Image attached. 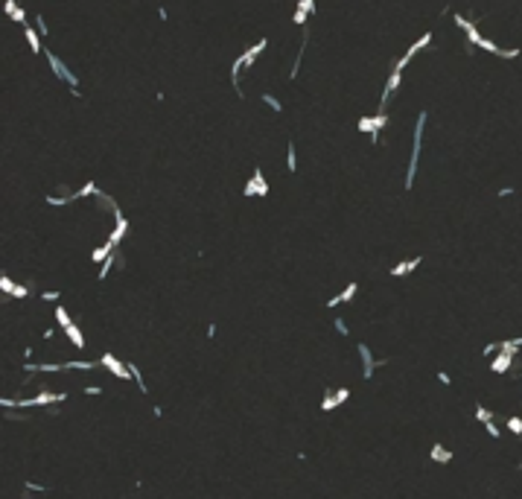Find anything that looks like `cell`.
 <instances>
[{
  "label": "cell",
  "mask_w": 522,
  "mask_h": 499,
  "mask_svg": "<svg viewBox=\"0 0 522 499\" xmlns=\"http://www.w3.org/2000/svg\"><path fill=\"white\" fill-rule=\"evenodd\" d=\"M333 324H336V330H338V333H341V336H347V333H350V327L344 324V318H336Z\"/></svg>",
  "instance_id": "36"
},
{
  "label": "cell",
  "mask_w": 522,
  "mask_h": 499,
  "mask_svg": "<svg viewBox=\"0 0 522 499\" xmlns=\"http://www.w3.org/2000/svg\"><path fill=\"white\" fill-rule=\"evenodd\" d=\"M306 18H309V12L295 9V15H292V23H298V26H303V23H306Z\"/></svg>",
  "instance_id": "31"
},
{
  "label": "cell",
  "mask_w": 522,
  "mask_h": 499,
  "mask_svg": "<svg viewBox=\"0 0 522 499\" xmlns=\"http://www.w3.org/2000/svg\"><path fill=\"white\" fill-rule=\"evenodd\" d=\"M26 490H41V493H44V485H38V482H26Z\"/></svg>",
  "instance_id": "38"
},
{
  "label": "cell",
  "mask_w": 522,
  "mask_h": 499,
  "mask_svg": "<svg viewBox=\"0 0 522 499\" xmlns=\"http://www.w3.org/2000/svg\"><path fill=\"white\" fill-rule=\"evenodd\" d=\"M99 365H102V368H108V371L114 374V377H120V380H131V368H128V365H123V362L117 359V356H111V353H102Z\"/></svg>",
  "instance_id": "8"
},
{
  "label": "cell",
  "mask_w": 522,
  "mask_h": 499,
  "mask_svg": "<svg viewBox=\"0 0 522 499\" xmlns=\"http://www.w3.org/2000/svg\"><path fill=\"white\" fill-rule=\"evenodd\" d=\"M64 336L70 339V345H73V348H85V336H82V330L76 324L64 327Z\"/></svg>",
  "instance_id": "19"
},
{
  "label": "cell",
  "mask_w": 522,
  "mask_h": 499,
  "mask_svg": "<svg viewBox=\"0 0 522 499\" xmlns=\"http://www.w3.org/2000/svg\"><path fill=\"white\" fill-rule=\"evenodd\" d=\"M85 394H102V388L99 385H85Z\"/></svg>",
  "instance_id": "37"
},
{
  "label": "cell",
  "mask_w": 522,
  "mask_h": 499,
  "mask_svg": "<svg viewBox=\"0 0 522 499\" xmlns=\"http://www.w3.org/2000/svg\"><path fill=\"white\" fill-rule=\"evenodd\" d=\"M0 289L6 292V295H12V298H26V295H29V289H26L23 283H15L9 275H3V278H0Z\"/></svg>",
  "instance_id": "15"
},
{
  "label": "cell",
  "mask_w": 522,
  "mask_h": 499,
  "mask_svg": "<svg viewBox=\"0 0 522 499\" xmlns=\"http://www.w3.org/2000/svg\"><path fill=\"white\" fill-rule=\"evenodd\" d=\"M44 301H58V292H41Z\"/></svg>",
  "instance_id": "39"
},
{
  "label": "cell",
  "mask_w": 522,
  "mask_h": 499,
  "mask_svg": "<svg viewBox=\"0 0 522 499\" xmlns=\"http://www.w3.org/2000/svg\"><path fill=\"white\" fill-rule=\"evenodd\" d=\"M356 292H359V283H356V280H350V283H347V286H344L341 292H338V295H333V298L327 301V307L333 310V307H338V304H347V301H353V295H356Z\"/></svg>",
  "instance_id": "14"
},
{
  "label": "cell",
  "mask_w": 522,
  "mask_h": 499,
  "mask_svg": "<svg viewBox=\"0 0 522 499\" xmlns=\"http://www.w3.org/2000/svg\"><path fill=\"white\" fill-rule=\"evenodd\" d=\"M298 9L309 12V15H315V0H298Z\"/></svg>",
  "instance_id": "32"
},
{
  "label": "cell",
  "mask_w": 522,
  "mask_h": 499,
  "mask_svg": "<svg viewBox=\"0 0 522 499\" xmlns=\"http://www.w3.org/2000/svg\"><path fill=\"white\" fill-rule=\"evenodd\" d=\"M476 418L481 420V423H490V420H493V412H488L484 406H476Z\"/></svg>",
  "instance_id": "30"
},
{
  "label": "cell",
  "mask_w": 522,
  "mask_h": 499,
  "mask_svg": "<svg viewBox=\"0 0 522 499\" xmlns=\"http://www.w3.org/2000/svg\"><path fill=\"white\" fill-rule=\"evenodd\" d=\"M242 193H245L248 198H251V196H268V181L263 178V173H260V170H254V175L248 178V184H245Z\"/></svg>",
  "instance_id": "9"
},
{
  "label": "cell",
  "mask_w": 522,
  "mask_h": 499,
  "mask_svg": "<svg viewBox=\"0 0 522 499\" xmlns=\"http://www.w3.org/2000/svg\"><path fill=\"white\" fill-rule=\"evenodd\" d=\"M29 374H61L67 371V362H26Z\"/></svg>",
  "instance_id": "12"
},
{
  "label": "cell",
  "mask_w": 522,
  "mask_h": 499,
  "mask_svg": "<svg viewBox=\"0 0 522 499\" xmlns=\"http://www.w3.org/2000/svg\"><path fill=\"white\" fill-rule=\"evenodd\" d=\"M56 321H58V327H61V330H64V327H70L73 324V321H70V315H67V310H64V307H56Z\"/></svg>",
  "instance_id": "24"
},
{
  "label": "cell",
  "mask_w": 522,
  "mask_h": 499,
  "mask_svg": "<svg viewBox=\"0 0 522 499\" xmlns=\"http://www.w3.org/2000/svg\"><path fill=\"white\" fill-rule=\"evenodd\" d=\"M263 103L271 108V111H283V105H280V99L277 96H271V93H263Z\"/></svg>",
  "instance_id": "29"
},
{
  "label": "cell",
  "mask_w": 522,
  "mask_h": 499,
  "mask_svg": "<svg viewBox=\"0 0 522 499\" xmlns=\"http://www.w3.org/2000/svg\"><path fill=\"white\" fill-rule=\"evenodd\" d=\"M513 356H516V353H511V350H499V353L493 356V362H490V368H493V374H505V371H511Z\"/></svg>",
  "instance_id": "13"
},
{
  "label": "cell",
  "mask_w": 522,
  "mask_h": 499,
  "mask_svg": "<svg viewBox=\"0 0 522 499\" xmlns=\"http://www.w3.org/2000/svg\"><path fill=\"white\" fill-rule=\"evenodd\" d=\"M417 266H420V257H411V260H403V263L391 266V275H394V278H403V275H411Z\"/></svg>",
  "instance_id": "17"
},
{
  "label": "cell",
  "mask_w": 522,
  "mask_h": 499,
  "mask_svg": "<svg viewBox=\"0 0 522 499\" xmlns=\"http://www.w3.org/2000/svg\"><path fill=\"white\" fill-rule=\"evenodd\" d=\"M478 47H481V50H488V53H496V56H499V50H502V47L496 44L493 38H481V41H478Z\"/></svg>",
  "instance_id": "28"
},
{
  "label": "cell",
  "mask_w": 522,
  "mask_h": 499,
  "mask_svg": "<svg viewBox=\"0 0 522 499\" xmlns=\"http://www.w3.org/2000/svg\"><path fill=\"white\" fill-rule=\"evenodd\" d=\"M350 397V391L347 388H336V391H330L327 388V394H324V400H321V412H333L336 406H341L344 400Z\"/></svg>",
  "instance_id": "10"
},
{
  "label": "cell",
  "mask_w": 522,
  "mask_h": 499,
  "mask_svg": "<svg viewBox=\"0 0 522 499\" xmlns=\"http://www.w3.org/2000/svg\"><path fill=\"white\" fill-rule=\"evenodd\" d=\"M484 429H488L490 438H499V435H502V429L496 426V423H493V420H490V423H484Z\"/></svg>",
  "instance_id": "34"
},
{
  "label": "cell",
  "mask_w": 522,
  "mask_h": 499,
  "mask_svg": "<svg viewBox=\"0 0 522 499\" xmlns=\"http://www.w3.org/2000/svg\"><path fill=\"white\" fill-rule=\"evenodd\" d=\"M286 170L289 173H298V155H295V143L286 146Z\"/></svg>",
  "instance_id": "22"
},
{
  "label": "cell",
  "mask_w": 522,
  "mask_h": 499,
  "mask_svg": "<svg viewBox=\"0 0 522 499\" xmlns=\"http://www.w3.org/2000/svg\"><path fill=\"white\" fill-rule=\"evenodd\" d=\"M96 362H67V371H93Z\"/></svg>",
  "instance_id": "27"
},
{
  "label": "cell",
  "mask_w": 522,
  "mask_h": 499,
  "mask_svg": "<svg viewBox=\"0 0 522 499\" xmlns=\"http://www.w3.org/2000/svg\"><path fill=\"white\" fill-rule=\"evenodd\" d=\"M35 29H38V32H41V35H47V32H50V29H47V21H44V15H38V18H35Z\"/></svg>",
  "instance_id": "33"
},
{
  "label": "cell",
  "mask_w": 522,
  "mask_h": 499,
  "mask_svg": "<svg viewBox=\"0 0 522 499\" xmlns=\"http://www.w3.org/2000/svg\"><path fill=\"white\" fill-rule=\"evenodd\" d=\"M21 499H29V493H23V496H21Z\"/></svg>",
  "instance_id": "40"
},
{
  "label": "cell",
  "mask_w": 522,
  "mask_h": 499,
  "mask_svg": "<svg viewBox=\"0 0 522 499\" xmlns=\"http://www.w3.org/2000/svg\"><path fill=\"white\" fill-rule=\"evenodd\" d=\"M519 53H522L519 47H511V50H499V56H502V58H516Z\"/></svg>",
  "instance_id": "35"
},
{
  "label": "cell",
  "mask_w": 522,
  "mask_h": 499,
  "mask_svg": "<svg viewBox=\"0 0 522 499\" xmlns=\"http://www.w3.org/2000/svg\"><path fill=\"white\" fill-rule=\"evenodd\" d=\"M64 397H67V394H56V391H41V394H35V397H18V400H12V397H3V400H0V406H6V409L56 406V403H64Z\"/></svg>",
  "instance_id": "3"
},
{
  "label": "cell",
  "mask_w": 522,
  "mask_h": 499,
  "mask_svg": "<svg viewBox=\"0 0 522 499\" xmlns=\"http://www.w3.org/2000/svg\"><path fill=\"white\" fill-rule=\"evenodd\" d=\"M3 9H6V15H9L15 23H23V26H26V12H23L21 6H15V0H3Z\"/></svg>",
  "instance_id": "18"
},
{
  "label": "cell",
  "mask_w": 522,
  "mask_h": 499,
  "mask_svg": "<svg viewBox=\"0 0 522 499\" xmlns=\"http://www.w3.org/2000/svg\"><path fill=\"white\" fill-rule=\"evenodd\" d=\"M356 350H359V356H362V377H365V380H371L373 371H376L379 365H388V359H373V353H371L368 345H359Z\"/></svg>",
  "instance_id": "6"
},
{
  "label": "cell",
  "mask_w": 522,
  "mask_h": 499,
  "mask_svg": "<svg viewBox=\"0 0 522 499\" xmlns=\"http://www.w3.org/2000/svg\"><path fill=\"white\" fill-rule=\"evenodd\" d=\"M266 47H268V38H260L257 44H251V47H248V50L242 53V56H239V58H236V61L231 64V85H233V91L239 93V96H242V85H239V76H242V70H245V68H251V64L257 61V56H260V53H263Z\"/></svg>",
  "instance_id": "1"
},
{
  "label": "cell",
  "mask_w": 522,
  "mask_h": 499,
  "mask_svg": "<svg viewBox=\"0 0 522 499\" xmlns=\"http://www.w3.org/2000/svg\"><path fill=\"white\" fill-rule=\"evenodd\" d=\"M429 44H432V32L420 35L417 41H414V44H411V47H408V50H406V56H403V58H400V61H397V64H394V70H406V64H408V61H411V58L417 56L420 50H426V47H429Z\"/></svg>",
  "instance_id": "7"
},
{
  "label": "cell",
  "mask_w": 522,
  "mask_h": 499,
  "mask_svg": "<svg viewBox=\"0 0 522 499\" xmlns=\"http://www.w3.org/2000/svg\"><path fill=\"white\" fill-rule=\"evenodd\" d=\"M505 426H508L513 435H522V415L519 418H511V415H508V418H505Z\"/></svg>",
  "instance_id": "26"
},
{
  "label": "cell",
  "mask_w": 522,
  "mask_h": 499,
  "mask_svg": "<svg viewBox=\"0 0 522 499\" xmlns=\"http://www.w3.org/2000/svg\"><path fill=\"white\" fill-rule=\"evenodd\" d=\"M432 461H441V464H446V461H453V453H449L443 444H435V447H432Z\"/></svg>",
  "instance_id": "20"
},
{
  "label": "cell",
  "mask_w": 522,
  "mask_h": 499,
  "mask_svg": "<svg viewBox=\"0 0 522 499\" xmlns=\"http://www.w3.org/2000/svg\"><path fill=\"white\" fill-rule=\"evenodd\" d=\"M23 38H26V44H29V50H32L35 56L47 50V47L41 44V38H38V29H35V26H23Z\"/></svg>",
  "instance_id": "16"
},
{
  "label": "cell",
  "mask_w": 522,
  "mask_h": 499,
  "mask_svg": "<svg viewBox=\"0 0 522 499\" xmlns=\"http://www.w3.org/2000/svg\"><path fill=\"white\" fill-rule=\"evenodd\" d=\"M400 79H403V70H391V76H388V82H385L382 88V99H379V111H385V105H388V99L397 93V88H400Z\"/></svg>",
  "instance_id": "11"
},
{
  "label": "cell",
  "mask_w": 522,
  "mask_h": 499,
  "mask_svg": "<svg viewBox=\"0 0 522 499\" xmlns=\"http://www.w3.org/2000/svg\"><path fill=\"white\" fill-rule=\"evenodd\" d=\"M128 368H131V380H134V385H137L140 391H146V383H143V374H140V368L134 365V362H128Z\"/></svg>",
  "instance_id": "25"
},
{
  "label": "cell",
  "mask_w": 522,
  "mask_h": 499,
  "mask_svg": "<svg viewBox=\"0 0 522 499\" xmlns=\"http://www.w3.org/2000/svg\"><path fill=\"white\" fill-rule=\"evenodd\" d=\"M426 111L417 114V123H414V143H411V155H408V170H406V190L414 187V173H417L420 163V149H423V131H426Z\"/></svg>",
  "instance_id": "2"
},
{
  "label": "cell",
  "mask_w": 522,
  "mask_h": 499,
  "mask_svg": "<svg viewBox=\"0 0 522 499\" xmlns=\"http://www.w3.org/2000/svg\"><path fill=\"white\" fill-rule=\"evenodd\" d=\"M85 196H99V187L93 184V181H88L85 187H79V190H76V198H85Z\"/></svg>",
  "instance_id": "23"
},
{
  "label": "cell",
  "mask_w": 522,
  "mask_h": 499,
  "mask_svg": "<svg viewBox=\"0 0 522 499\" xmlns=\"http://www.w3.org/2000/svg\"><path fill=\"white\" fill-rule=\"evenodd\" d=\"M70 202H76V193H67V196H47V205H53V208H67Z\"/></svg>",
  "instance_id": "21"
},
{
  "label": "cell",
  "mask_w": 522,
  "mask_h": 499,
  "mask_svg": "<svg viewBox=\"0 0 522 499\" xmlns=\"http://www.w3.org/2000/svg\"><path fill=\"white\" fill-rule=\"evenodd\" d=\"M44 56H47V61H50V68H53V73H56L58 79H61V82H67L70 88H79V79H76V76L70 73V70H67V64H64V61H61V58H58L56 53H53V50H44Z\"/></svg>",
  "instance_id": "4"
},
{
  "label": "cell",
  "mask_w": 522,
  "mask_h": 499,
  "mask_svg": "<svg viewBox=\"0 0 522 499\" xmlns=\"http://www.w3.org/2000/svg\"><path fill=\"white\" fill-rule=\"evenodd\" d=\"M385 123H388V114H385V111H379L376 117H362L356 128H359V131H371L373 143H379V131H382Z\"/></svg>",
  "instance_id": "5"
}]
</instances>
